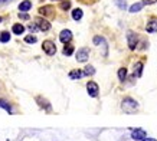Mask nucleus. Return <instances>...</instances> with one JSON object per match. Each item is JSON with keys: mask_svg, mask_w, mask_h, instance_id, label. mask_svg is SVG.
I'll list each match as a JSON object with an SVG mask.
<instances>
[{"mask_svg": "<svg viewBox=\"0 0 157 141\" xmlns=\"http://www.w3.org/2000/svg\"><path fill=\"white\" fill-rule=\"evenodd\" d=\"M38 13L43 17H53L55 16V7L52 5H46V6H42V7H39Z\"/></svg>", "mask_w": 157, "mask_h": 141, "instance_id": "nucleus-4", "label": "nucleus"}, {"mask_svg": "<svg viewBox=\"0 0 157 141\" xmlns=\"http://www.w3.org/2000/svg\"><path fill=\"white\" fill-rule=\"evenodd\" d=\"M59 7L62 10H69L71 9V2L69 0H62L61 3H59Z\"/></svg>", "mask_w": 157, "mask_h": 141, "instance_id": "nucleus-23", "label": "nucleus"}, {"mask_svg": "<svg viewBox=\"0 0 157 141\" xmlns=\"http://www.w3.org/2000/svg\"><path fill=\"white\" fill-rule=\"evenodd\" d=\"M61 2H62V0H61Z\"/></svg>", "mask_w": 157, "mask_h": 141, "instance_id": "nucleus-31", "label": "nucleus"}, {"mask_svg": "<svg viewBox=\"0 0 157 141\" xmlns=\"http://www.w3.org/2000/svg\"><path fill=\"white\" fill-rule=\"evenodd\" d=\"M144 7V3L143 2H137V3H134V5L130 6V13H137V12H140V10Z\"/></svg>", "mask_w": 157, "mask_h": 141, "instance_id": "nucleus-12", "label": "nucleus"}, {"mask_svg": "<svg viewBox=\"0 0 157 141\" xmlns=\"http://www.w3.org/2000/svg\"><path fill=\"white\" fill-rule=\"evenodd\" d=\"M19 17H20V19H23V20H29V19H30V16H29L28 13H25V12L19 13Z\"/></svg>", "mask_w": 157, "mask_h": 141, "instance_id": "nucleus-27", "label": "nucleus"}, {"mask_svg": "<svg viewBox=\"0 0 157 141\" xmlns=\"http://www.w3.org/2000/svg\"><path fill=\"white\" fill-rule=\"evenodd\" d=\"M94 74H95V68L92 65H86L84 68V75L85 76H91V75H94Z\"/></svg>", "mask_w": 157, "mask_h": 141, "instance_id": "nucleus-17", "label": "nucleus"}, {"mask_svg": "<svg viewBox=\"0 0 157 141\" xmlns=\"http://www.w3.org/2000/svg\"><path fill=\"white\" fill-rule=\"evenodd\" d=\"M0 108L6 109V111H7L9 114L13 112V109H12V107H10V104H9V102H6L5 99H0Z\"/></svg>", "mask_w": 157, "mask_h": 141, "instance_id": "nucleus-19", "label": "nucleus"}, {"mask_svg": "<svg viewBox=\"0 0 157 141\" xmlns=\"http://www.w3.org/2000/svg\"><path fill=\"white\" fill-rule=\"evenodd\" d=\"M144 5H154V3H157V0H143Z\"/></svg>", "mask_w": 157, "mask_h": 141, "instance_id": "nucleus-28", "label": "nucleus"}, {"mask_svg": "<svg viewBox=\"0 0 157 141\" xmlns=\"http://www.w3.org/2000/svg\"><path fill=\"white\" fill-rule=\"evenodd\" d=\"M74 51H75L74 46L68 43V45H65V48H63V55H65V56H71L72 53H74Z\"/></svg>", "mask_w": 157, "mask_h": 141, "instance_id": "nucleus-21", "label": "nucleus"}, {"mask_svg": "<svg viewBox=\"0 0 157 141\" xmlns=\"http://www.w3.org/2000/svg\"><path fill=\"white\" fill-rule=\"evenodd\" d=\"M131 138L136 141H144V138H146V131L141 130V128H134L133 131H131Z\"/></svg>", "mask_w": 157, "mask_h": 141, "instance_id": "nucleus-8", "label": "nucleus"}, {"mask_svg": "<svg viewBox=\"0 0 157 141\" xmlns=\"http://www.w3.org/2000/svg\"><path fill=\"white\" fill-rule=\"evenodd\" d=\"M127 68H120L118 69V79L121 81V82H124L125 81V78H127Z\"/></svg>", "mask_w": 157, "mask_h": 141, "instance_id": "nucleus-20", "label": "nucleus"}, {"mask_svg": "<svg viewBox=\"0 0 157 141\" xmlns=\"http://www.w3.org/2000/svg\"><path fill=\"white\" fill-rule=\"evenodd\" d=\"M92 42H94V45H104V43H107L105 42V39L102 38V36H94V39H92Z\"/></svg>", "mask_w": 157, "mask_h": 141, "instance_id": "nucleus-25", "label": "nucleus"}, {"mask_svg": "<svg viewBox=\"0 0 157 141\" xmlns=\"http://www.w3.org/2000/svg\"><path fill=\"white\" fill-rule=\"evenodd\" d=\"M115 5L118 6L120 9H125L127 6H125V0H115Z\"/></svg>", "mask_w": 157, "mask_h": 141, "instance_id": "nucleus-26", "label": "nucleus"}, {"mask_svg": "<svg viewBox=\"0 0 157 141\" xmlns=\"http://www.w3.org/2000/svg\"><path fill=\"white\" fill-rule=\"evenodd\" d=\"M35 25H36L38 29L39 30H42V32H48L49 29H51L49 20L45 19V17H35Z\"/></svg>", "mask_w": 157, "mask_h": 141, "instance_id": "nucleus-5", "label": "nucleus"}, {"mask_svg": "<svg viewBox=\"0 0 157 141\" xmlns=\"http://www.w3.org/2000/svg\"><path fill=\"white\" fill-rule=\"evenodd\" d=\"M12 30H13L14 35H22V33L25 32V25H22V23H14L13 26H12Z\"/></svg>", "mask_w": 157, "mask_h": 141, "instance_id": "nucleus-15", "label": "nucleus"}, {"mask_svg": "<svg viewBox=\"0 0 157 141\" xmlns=\"http://www.w3.org/2000/svg\"><path fill=\"white\" fill-rule=\"evenodd\" d=\"M146 30H147L148 33L157 32V17H151V19L148 20L147 26H146Z\"/></svg>", "mask_w": 157, "mask_h": 141, "instance_id": "nucleus-10", "label": "nucleus"}, {"mask_svg": "<svg viewBox=\"0 0 157 141\" xmlns=\"http://www.w3.org/2000/svg\"><path fill=\"white\" fill-rule=\"evenodd\" d=\"M0 22H2V17H0Z\"/></svg>", "mask_w": 157, "mask_h": 141, "instance_id": "nucleus-30", "label": "nucleus"}, {"mask_svg": "<svg viewBox=\"0 0 157 141\" xmlns=\"http://www.w3.org/2000/svg\"><path fill=\"white\" fill-rule=\"evenodd\" d=\"M121 108H123L124 112H136L138 109V102L134 101L133 98H124L123 102H121Z\"/></svg>", "mask_w": 157, "mask_h": 141, "instance_id": "nucleus-1", "label": "nucleus"}, {"mask_svg": "<svg viewBox=\"0 0 157 141\" xmlns=\"http://www.w3.org/2000/svg\"><path fill=\"white\" fill-rule=\"evenodd\" d=\"M30 9H32V3H30L29 0H25V2H22V3L19 5L20 12H25V13H26V12H29Z\"/></svg>", "mask_w": 157, "mask_h": 141, "instance_id": "nucleus-16", "label": "nucleus"}, {"mask_svg": "<svg viewBox=\"0 0 157 141\" xmlns=\"http://www.w3.org/2000/svg\"><path fill=\"white\" fill-rule=\"evenodd\" d=\"M82 10L81 9H74L72 10V19L74 20H81L82 19Z\"/></svg>", "mask_w": 157, "mask_h": 141, "instance_id": "nucleus-18", "label": "nucleus"}, {"mask_svg": "<svg viewBox=\"0 0 157 141\" xmlns=\"http://www.w3.org/2000/svg\"><path fill=\"white\" fill-rule=\"evenodd\" d=\"M127 43H128V48L130 51H134L137 48V43H138V35L133 30H128L127 32Z\"/></svg>", "mask_w": 157, "mask_h": 141, "instance_id": "nucleus-2", "label": "nucleus"}, {"mask_svg": "<svg viewBox=\"0 0 157 141\" xmlns=\"http://www.w3.org/2000/svg\"><path fill=\"white\" fill-rule=\"evenodd\" d=\"M86 91H88L90 97H92V98H97L98 94H100V88H98L97 82H94V81H90V82L86 84Z\"/></svg>", "mask_w": 157, "mask_h": 141, "instance_id": "nucleus-6", "label": "nucleus"}, {"mask_svg": "<svg viewBox=\"0 0 157 141\" xmlns=\"http://www.w3.org/2000/svg\"><path fill=\"white\" fill-rule=\"evenodd\" d=\"M42 49L46 55H49V56H53V55L56 53V46H55V43H53L52 40H43Z\"/></svg>", "mask_w": 157, "mask_h": 141, "instance_id": "nucleus-3", "label": "nucleus"}, {"mask_svg": "<svg viewBox=\"0 0 157 141\" xmlns=\"http://www.w3.org/2000/svg\"><path fill=\"white\" fill-rule=\"evenodd\" d=\"M36 102L40 105V108L46 109V111H51V109H52V107H51V102H49V101H46V99L43 98V97H38V98H36Z\"/></svg>", "mask_w": 157, "mask_h": 141, "instance_id": "nucleus-11", "label": "nucleus"}, {"mask_svg": "<svg viewBox=\"0 0 157 141\" xmlns=\"http://www.w3.org/2000/svg\"><path fill=\"white\" fill-rule=\"evenodd\" d=\"M144 141H156L154 138H144Z\"/></svg>", "mask_w": 157, "mask_h": 141, "instance_id": "nucleus-29", "label": "nucleus"}, {"mask_svg": "<svg viewBox=\"0 0 157 141\" xmlns=\"http://www.w3.org/2000/svg\"><path fill=\"white\" fill-rule=\"evenodd\" d=\"M141 75H143V63H141V62H137V63L134 65V76H136V78H140Z\"/></svg>", "mask_w": 157, "mask_h": 141, "instance_id": "nucleus-14", "label": "nucleus"}, {"mask_svg": "<svg viewBox=\"0 0 157 141\" xmlns=\"http://www.w3.org/2000/svg\"><path fill=\"white\" fill-rule=\"evenodd\" d=\"M25 42L26 43H36L38 42V38L35 35H29V36H25Z\"/></svg>", "mask_w": 157, "mask_h": 141, "instance_id": "nucleus-24", "label": "nucleus"}, {"mask_svg": "<svg viewBox=\"0 0 157 141\" xmlns=\"http://www.w3.org/2000/svg\"><path fill=\"white\" fill-rule=\"evenodd\" d=\"M59 40H61L62 43L68 45V43L72 40V32L69 30V29H63V30L59 33Z\"/></svg>", "mask_w": 157, "mask_h": 141, "instance_id": "nucleus-7", "label": "nucleus"}, {"mask_svg": "<svg viewBox=\"0 0 157 141\" xmlns=\"http://www.w3.org/2000/svg\"><path fill=\"white\" fill-rule=\"evenodd\" d=\"M88 56H90V51L86 48H82V49H79L76 52V61L78 62H86Z\"/></svg>", "mask_w": 157, "mask_h": 141, "instance_id": "nucleus-9", "label": "nucleus"}, {"mask_svg": "<svg viewBox=\"0 0 157 141\" xmlns=\"http://www.w3.org/2000/svg\"><path fill=\"white\" fill-rule=\"evenodd\" d=\"M82 76H84V70H81V69H74L69 72V78L71 79H79Z\"/></svg>", "mask_w": 157, "mask_h": 141, "instance_id": "nucleus-13", "label": "nucleus"}, {"mask_svg": "<svg viewBox=\"0 0 157 141\" xmlns=\"http://www.w3.org/2000/svg\"><path fill=\"white\" fill-rule=\"evenodd\" d=\"M10 40V33L9 32H2L0 33V42H3V43H7Z\"/></svg>", "mask_w": 157, "mask_h": 141, "instance_id": "nucleus-22", "label": "nucleus"}]
</instances>
